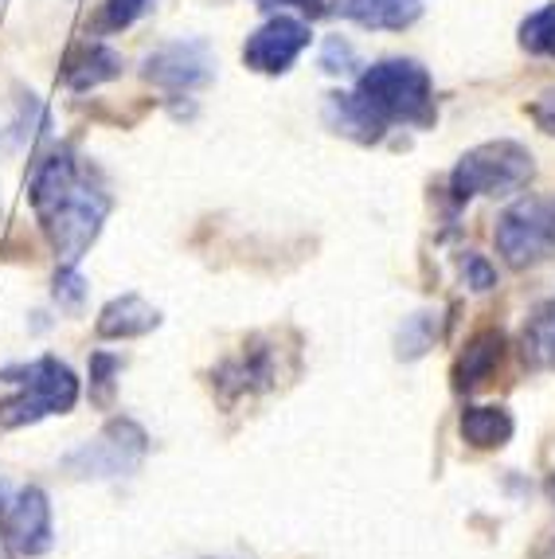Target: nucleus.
I'll return each instance as SVG.
<instances>
[{"instance_id": "b1692460", "label": "nucleus", "mask_w": 555, "mask_h": 559, "mask_svg": "<svg viewBox=\"0 0 555 559\" xmlns=\"http://www.w3.org/2000/svg\"><path fill=\"white\" fill-rule=\"evenodd\" d=\"M462 278H465V286L477 289V294H485V289L497 286V271H493L482 254H473V251L462 254Z\"/></svg>"}, {"instance_id": "9d476101", "label": "nucleus", "mask_w": 555, "mask_h": 559, "mask_svg": "<svg viewBox=\"0 0 555 559\" xmlns=\"http://www.w3.org/2000/svg\"><path fill=\"white\" fill-rule=\"evenodd\" d=\"M274 383H278L274 348L262 345V341H250V348H243L235 360L220 364V372H215V388L223 392V400L267 392V388H274Z\"/></svg>"}, {"instance_id": "20e7f679", "label": "nucleus", "mask_w": 555, "mask_h": 559, "mask_svg": "<svg viewBox=\"0 0 555 559\" xmlns=\"http://www.w3.org/2000/svg\"><path fill=\"white\" fill-rule=\"evenodd\" d=\"M536 160L517 141H485L465 153L450 173V192L458 204L473 197H517L532 185Z\"/></svg>"}, {"instance_id": "5701e85b", "label": "nucleus", "mask_w": 555, "mask_h": 559, "mask_svg": "<svg viewBox=\"0 0 555 559\" xmlns=\"http://www.w3.org/2000/svg\"><path fill=\"white\" fill-rule=\"evenodd\" d=\"M356 67V51H352L349 39L341 36H329L321 47V71H329V75H344V71H352Z\"/></svg>"}, {"instance_id": "9b49d317", "label": "nucleus", "mask_w": 555, "mask_h": 559, "mask_svg": "<svg viewBox=\"0 0 555 559\" xmlns=\"http://www.w3.org/2000/svg\"><path fill=\"white\" fill-rule=\"evenodd\" d=\"M324 126L356 145H376L388 133V121L364 103L361 94H324Z\"/></svg>"}, {"instance_id": "1a4fd4ad", "label": "nucleus", "mask_w": 555, "mask_h": 559, "mask_svg": "<svg viewBox=\"0 0 555 559\" xmlns=\"http://www.w3.org/2000/svg\"><path fill=\"white\" fill-rule=\"evenodd\" d=\"M4 536H9V544L20 556H44V551H51V544H56V536H51V501H47L39 485L20 489L16 501L9 504Z\"/></svg>"}, {"instance_id": "423d86ee", "label": "nucleus", "mask_w": 555, "mask_h": 559, "mask_svg": "<svg viewBox=\"0 0 555 559\" xmlns=\"http://www.w3.org/2000/svg\"><path fill=\"white\" fill-rule=\"evenodd\" d=\"M497 251L512 271L555 254V197H528L497 219Z\"/></svg>"}, {"instance_id": "6e6552de", "label": "nucleus", "mask_w": 555, "mask_h": 559, "mask_svg": "<svg viewBox=\"0 0 555 559\" xmlns=\"http://www.w3.org/2000/svg\"><path fill=\"white\" fill-rule=\"evenodd\" d=\"M145 79L161 91H196L215 79V59L204 39H176L145 59Z\"/></svg>"}, {"instance_id": "0eeeda50", "label": "nucleus", "mask_w": 555, "mask_h": 559, "mask_svg": "<svg viewBox=\"0 0 555 559\" xmlns=\"http://www.w3.org/2000/svg\"><path fill=\"white\" fill-rule=\"evenodd\" d=\"M314 39L306 20L286 16V12H278L274 20H267L255 36L243 44V59H247L250 71H259V75H286L294 59L302 56Z\"/></svg>"}, {"instance_id": "aec40b11", "label": "nucleus", "mask_w": 555, "mask_h": 559, "mask_svg": "<svg viewBox=\"0 0 555 559\" xmlns=\"http://www.w3.org/2000/svg\"><path fill=\"white\" fill-rule=\"evenodd\" d=\"M56 301H59V309H67V313H79L83 309V301H86V282H83V274L74 271V266H59V274H56Z\"/></svg>"}, {"instance_id": "2eb2a0df", "label": "nucleus", "mask_w": 555, "mask_h": 559, "mask_svg": "<svg viewBox=\"0 0 555 559\" xmlns=\"http://www.w3.org/2000/svg\"><path fill=\"white\" fill-rule=\"evenodd\" d=\"M462 439L477 450L505 447L512 439V415L505 407H489V403H477V407H465L462 419H458Z\"/></svg>"}, {"instance_id": "7ed1b4c3", "label": "nucleus", "mask_w": 555, "mask_h": 559, "mask_svg": "<svg viewBox=\"0 0 555 559\" xmlns=\"http://www.w3.org/2000/svg\"><path fill=\"white\" fill-rule=\"evenodd\" d=\"M356 94L383 121H403L415 130H430L435 126V86L426 67L415 59H380L356 83Z\"/></svg>"}, {"instance_id": "f8f14e48", "label": "nucleus", "mask_w": 555, "mask_h": 559, "mask_svg": "<svg viewBox=\"0 0 555 559\" xmlns=\"http://www.w3.org/2000/svg\"><path fill=\"white\" fill-rule=\"evenodd\" d=\"M161 325V313L149 306L138 294H126V298H114L110 306L98 313L94 321V333L103 341H130V336H145Z\"/></svg>"}, {"instance_id": "393cba45", "label": "nucleus", "mask_w": 555, "mask_h": 559, "mask_svg": "<svg viewBox=\"0 0 555 559\" xmlns=\"http://www.w3.org/2000/svg\"><path fill=\"white\" fill-rule=\"evenodd\" d=\"M262 12H302V16H324V0H255Z\"/></svg>"}, {"instance_id": "6ab92c4d", "label": "nucleus", "mask_w": 555, "mask_h": 559, "mask_svg": "<svg viewBox=\"0 0 555 559\" xmlns=\"http://www.w3.org/2000/svg\"><path fill=\"white\" fill-rule=\"evenodd\" d=\"M430 345H435V318L430 313H415L403 321V329H399V356L403 360H415Z\"/></svg>"}, {"instance_id": "f3484780", "label": "nucleus", "mask_w": 555, "mask_h": 559, "mask_svg": "<svg viewBox=\"0 0 555 559\" xmlns=\"http://www.w3.org/2000/svg\"><path fill=\"white\" fill-rule=\"evenodd\" d=\"M524 356L536 368H552L555 372V301L540 306L524 329Z\"/></svg>"}, {"instance_id": "a211bd4d", "label": "nucleus", "mask_w": 555, "mask_h": 559, "mask_svg": "<svg viewBox=\"0 0 555 559\" xmlns=\"http://www.w3.org/2000/svg\"><path fill=\"white\" fill-rule=\"evenodd\" d=\"M520 47L532 56H552L555 59V4H544L540 12L520 24Z\"/></svg>"}, {"instance_id": "f03ea898", "label": "nucleus", "mask_w": 555, "mask_h": 559, "mask_svg": "<svg viewBox=\"0 0 555 559\" xmlns=\"http://www.w3.org/2000/svg\"><path fill=\"white\" fill-rule=\"evenodd\" d=\"M0 380L20 388L16 395L0 400V427H32L47 415H67L79 403V380L59 356H39L32 364H12Z\"/></svg>"}, {"instance_id": "4468645a", "label": "nucleus", "mask_w": 555, "mask_h": 559, "mask_svg": "<svg viewBox=\"0 0 555 559\" xmlns=\"http://www.w3.org/2000/svg\"><path fill=\"white\" fill-rule=\"evenodd\" d=\"M500 356H505V336L497 329H485L465 345V353L453 364V388L458 392H477L493 372H497Z\"/></svg>"}, {"instance_id": "f257e3e1", "label": "nucleus", "mask_w": 555, "mask_h": 559, "mask_svg": "<svg viewBox=\"0 0 555 559\" xmlns=\"http://www.w3.org/2000/svg\"><path fill=\"white\" fill-rule=\"evenodd\" d=\"M28 200L44 235L63 259V266H74L91 251V242L98 239L106 215H110V200L98 188L86 185L71 150H59L39 160L36 173H32Z\"/></svg>"}, {"instance_id": "39448f33", "label": "nucleus", "mask_w": 555, "mask_h": 559, "mask_svg": "<svg viewBox=\"0 0 555 559\" xmlns=\"http://www.w3.org/2000/svg\"><path fill=\"white\" fill-rule=\"evenodd\" d=\"M149 435L133 419H110L91 442L63 457V469L79 481H118L145 462Z\"/></svg>"}, {"instance_id": "ddd939ff", "label": "nucleus", "mask_w": 555, "mask_h": 559, "mask_svg": "<svg viewBox=\"0 0 555 559\" xmlns=\"http://www.w3.org/2000/svg\"><path fill=\"white\" fill-rule=\"evenodd\" d=\"M336 12L361 28L403 32L423 16V0H336Z\"/></svg>"}, {"instance_id": "412c9836", "label": "nucleus", "mask_w": 555, "mask_h": 559, "mask_svg": "<svg viewBox=\"0 0 555 559\" xmlns=\"http://www.w3.org/2000/svg\"><path fill=\"white\" fill-rule=\"evenodd\" d=\"M149 9H153V0H106L103 4V28L106 32L130 28L133 20H141Z\"/></svg>"}, {"instance_id": "4be33fe9", "label": "nucleus", "mask_w": 555, "mask_h": 559, "mask_svg": "<svg viewBox=\"0 0 555 559\" xmlns=\"http://www.w3.org/2000/svg\"><path fill=\"white\" fill-rule=\"evenodd\" d=\"M121 372V360L110 353H94L91 356V392L98 403H110L114 395V376Z\"/></svg>"}, {"instance_id": "dca6fc26", "label": "nucleus", "mask_w": 555, "mask_h": 559, "mask_svg": "<svg viewBox=\"0 0 555 559\" xmlns=\"http://www.w3.org/2000/svg\"><path fill=\"white\" fill-rule=\"evenodd\" d=\"M118 75H121V56L110 51L106 44L83 47V51L67 63V86H71V91H91V86L110 83V79H118Z\"/></svg>"}]
</instances>
